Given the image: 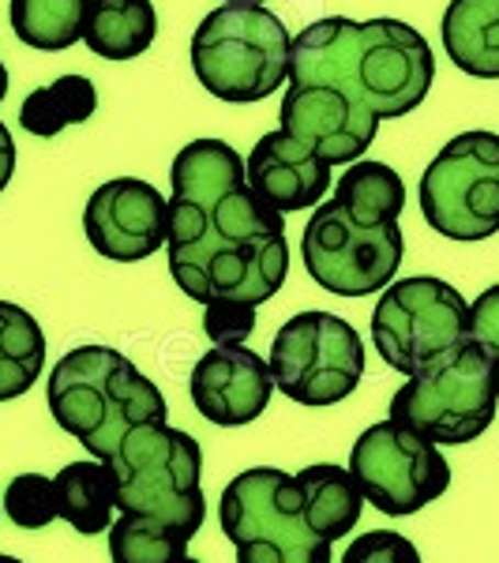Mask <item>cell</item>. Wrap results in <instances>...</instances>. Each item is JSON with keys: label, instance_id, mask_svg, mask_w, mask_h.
<instances>
[{"label": "cell", "instance_id": "1", "mask_svg": "<svg viewBox=\"0 0 499 563\" xmlns=\"http://www.w3.org/2000/svg\"><path fill=\"white\" fill-rule=\"evenodd\" d=\"M169 199V275L199 305H263L289 275L286 214L248 188L241 154L225 140L177 151Z\"/></svg>", "mask_w": 499, "mask_h": 563}, {"label": "cell", "instance_id": "2", "mask_svg": "<svg viewBox=\"0 0 499 563\" xmlns=\"http://www.w3.org/2000/svg\"><path fill=\"white\" fill-rule=\"evenodd\" d=\"M435 79V57L421 31L402 20L331 15L304 26L289 49V84L326 87L379 121L413 113Z\"/></svg>", "mask_w": 499, "mask_h": 563}, {"label": "cell", "instance_id": "3", "mask_svg": "<svg viewBox=\"0 0 499 563\" xmlns=\"http://www.w3.org/2000/svg\"><path fill=\"white\" fill-rule=\"evenodd\" d=\"M53 421L76 435L87 455L109 462L124 435L140 424H166L169 406L162 390L109 346H79L57 361L49 376Z\"/></svg>", "mask_w": 499, "mask_h": 563}, {"label": "cell", "instance_id": "4", "mask_svg": "<svg viewBox=\"0 0 499 563\" xmlns=\"http://www.w3.org/2000/svg\"><path fill=\"white\" fill-rule=\"evenodd\" d=\"M286 23L263 4H222L196 26V79L222 102H263L289 79Z\"/></svg>", "mask_w": 499, "mask_h": 563}, {"label": "cell", "instance_id": "5", "mask_svg": "<svg viewBox=\"0 0 499 563\" xmlns=\"http://www.w3.org/2000/svg\"><path fill=\"white\" fill-rule=\"evenodd\" d=\"M117 474V507L180 526L196 538L207 519L203 448L196 435L169 424H140L109 459Z\"/></svg>", "mask_w": 499, "mask_h": 563}, {"label": "cell", "instance_id": "6", "mask_svg": "<svg viewBox=\"0 0 499 563\" xmlns=\"http://www.w3.org/2000/svg\"><path fill=\"white\" fill-rule=\"evenodd\" d=\"M499 406V368L474 339L443 353L424 372L406 379L391 398V421L429 435L432 443L477 440L496 421Z\"/></svg>", "mask_w": 499, "mask_h": 563}, {"label": "cell", "instance_id": "7", "mask_svg": "<svg viewBox=\"0 0 499 563\" xmlns=\"http://www.w3.org/2000/svg\"><path fill=\"white\" fill-rule=\"evenodd\" d=\"M218 519L237 549V563H331V541L315 538L301 511L293 474L256 466L225 485Z\"/></svg>", "mask_w": 499, "mask_h": 563}, {"label": "cell", "instance_id": "8", "mask_svg": "<svg viewBox=\"0 0 499 563\" xmlns=\"http://www.w3.org/2000/svg\"><path fill=\"white\" fill-rule=\"evenodd\" d=\"M402 252L398 222H361L334 196L315 207L301 238V260L315 286L350 301L391 286Z\"/></svg>", "mask_w": 499, "mask_h": 563}, {"label": "cell", "instance_id": "9", "mask_svg": "<svg viewBox=\"0 0 499 563\" xmlns=\"http://www.w3.org/2000/svg\"><path fill=\"white\" fill-rule=\"evenodd\" d=\"M469 339V301L432 275L398 278L372 312V342L402 376H417Z\"/></svg>", "mask_w": 499, "mask_h": 563}, {"label": "cell", "instance_id": "10", "mask_svg": "<svg viewBox=\"0 0 499 563\" xmlns=\"http://www.w3.org/2000/svg\"><path fill=\"white\" fill-rule=\"evenodd\" d=\"M421 214L447 241H488L499 233V135L462 132L421 177Z\"/></svg>", "mask_w": 499, "mask_h": 563}, {"label": "cell", "instance_id": "11", "mask_svg": "<svg viewBox=\"0 0 499 563\" xmlns=\"http://www.w3.org/2000/svg\"><path fill=\"white\" fill-rule=\"evenodd\" d=\"M270 376L301 406H334L365 376V342L342 316L297 312L270 342Z\"/></svg>", "mask_w": 499, "mask_h": 563}, {"label": "cell", "instance_id": "12", "mask_svg": "<svg viewBox=\"0 0 499 563\" xmlns=\"http://www.w3.org/2000/svg\"><path fill=\"white\" fill-rule=\"evenodd\" d=\"M350 474L376 511L402 519L447 493L451 462L440 443L387 417L357 435L350 451Z\"/></svg>", "mask_w": 499, "mask_h": 563}, {"label": "cell", "instance_id": "13", "mask_svg": "<svg viewBox=\"0 0 499 563\" xmlns=\"http://www.w3.org/2000/svg\"><path fill=\"white\" fill-rule=\"evenodd\" d=\"M84 233L98 256L140 263L169 238V199L140 177L106 180L87 199Z\"/></svg>", "mask_w": 499, "mask_h": 563}, {"label": "cell", "instance_id": "14", "mask_svg": "<svg viewBox=\"0 0 499 563\" xmlns=\"http://www.w3.org/2000/svg\"><path fill=\"white\" fill-rule=\"evenodd\" d=\"M275 390L270 365L244 346H214L192 368V402L218 429L259 421Z\"/></svg>", "mask_w": 499, "mask_h": 563}, {"label": "cell", "instance_id": "15", "mask_svg": "<svg viewBox=\"0 0 499 563\" xmlns=\"http://www.w3.org/2000/svg\"><path fill=\"white\" fill-rule=\"evenodd\" d=\"M244 177L270 211H312L331 188V162L289 132H267L244 162Z\"/></svg>", "mask_w": 499, "mask_h": 563}, {"label": "cell", "instance_id": "16", "mask_svg": "<svg viewBox=\"0 0 499 563\" xmlns=\"http://www.w3.org/2000/svg\"><path fill=\"white\" fill-rule=\"evenodd\" d=\"M282 132L312 143L331 166H353L379 132V117L365 113L326 87H293L282 98Z\"/></svg>", "mask_w": 499, "mask_h": 563}, {"label": "cell", "instance_id": "17", "mask_svg": "<svg viewBox=\"0 0 499 563\" xmlns=\"http://www.w3.org/2000/svg\"><path fill=\"white\" fill-rule=\"evenodd\" d=\"M297 485H301L304 522L315 538L334 544L357 530V519L365 515V493L350 470L334 462H315L297 474Z\"/></svg>", "mask_w": 499, "mask_h": 563}, {"label": "cell", "instance_id": "18", "mask_svg": "<svg viewBox=\"0 0 499 563\" xmlns=\"http://www.w3.org/2000/svg\"><path fill=\"white\" fill-rule=\"evenodd\" d=\"M158 15L151 0H87L84 42L102 60H135L151 49Z\"/></svg>", "mask_w": 499, "mask_h": 563}, {"label": "cell", "instance_id": "19", "mask_svg": "<svg viewBox=\"0 0 499 563\" xmlns=\"http://www.w3.org/2000/svg\"><path fill=\"white\" fill-rule=\"evenodd\" d=\"M53 488H57V519H65L71 530L87 533V538L106 533L113 526V511H121L117 507V474L102 459L68 462L53 477Z\"/></svg>", "mask_w": 499, "mask_h": 563}, {"label": "cell", "instance_id": "20", "mask_svg": "<svg viewBox=\"0 0 499 563\" xmlns=\"http://www.w3.org/2000/svg\"><path fill=\"white\" fill-rule=\"evenodd\" d=\"M45 368V334L26 308L0 301V402L26 395Z\"/></svg>", "mask_w": 499, "mask_h": 563}, {"label": "cell", "instance_id": "21", "mask_svg": "<svg viewBox=\"0 0 499 563\" xmlns=\"http://www.w3.org/2000/svg\"><path fill=\"white\" fill-rule=\"evenodd\" d=\"M188 544H192V533L151 519V515L121 511L109 526L113 563H199L188 556Z\"/></svg>", "mask_w": 499, "mask_h": 563}, {"label": "cell", "instance_id": "22", "mask_svg": "<svg viewBox=\"0 0 499 563\" xmlns=\"http://www.w3.org/2000/svg\"><path fill=\"white\" fill-rule=\"evenodd\" d=\"M8 20H12L15 38L31 49L60 53L84 42L87 0H12Z\"/></svg>", "mask_w": 499, "mask_h": 563}, {"label": "cell", "instance_id": "23", "mask_svg": "<svg viewBox=\"0 0 499 563\" xmlns=\"http://www.w3.org/2000/svg\"><path fill=\"white\" fill-rule=\"evenodd\" d=\"M98 109V90L87 76H60L57 84L38 87L26 95V102L20 106V124L31 135H49L65 132L68 124H84L90 121V113Z\"/></svg>", "mask_w": 499, "mask_h": 563}, {"label": "cell", "instance_id": "24", "mask_svg": "<svg viewBox=\"0 0 499 563\" xmlns=\"http://www.w3.org/2000/svg\"><path fill=\"white\" fill-rule=\"evenodd\" d=\"M334 199L361 222H398L406 207V185L387 162L357 158L334 185Z\"/></svg>", "mask_w": 499, "mask_h": 563}, {"label": "cell", "instance_id": "25", "mask_svg": "<svg viewBox=\"0 0 499 563\" xmlns=\"http://www.w3.org/2000/svg\"><path fill=\"white\" fill-rule=\"evenodd\" d=\"M0 504L20 530H42L57 519V488H53V477L42 474H20L4 488Z\"/></svg>", "mask_w": 499, "mask_h": 563}, {"label": "cell", "instance_id": "26", "mask_svg": "<svg viewBox=\"0 0 499 563\" xmlns=\"http://www.w3.org/2000/svg\"><path fill=\"white\" fill-rule=\"evenodd\" d=\"M203 331L214 346H241L256 331V305H241V301L203 305Z\"/></svg>", "mask_w": 499, "mask_h": 563}, {"label": "cell", "instance_id": "27", "mask_svg": "<svg viewBox=\"0 0 499 563\" xmlns=\"http://www.w3.org/2000/svg\"><path fill=\"white\" fill-rule=\"evenodd\" d=\"M342 563H421V552L410 538L395 530H372L361 533L346 549Z\"/></svg>", "mask_w": 499, "mask_h": 563}, {"label": "cell", "instance_id": "28", "mask_svg": "<svg viewBox=\"0 0 499 563\" xmlns=\"http://www.w3.org/2000/svg\"><path fill=\"white\" fill-rule=\"evenodd\" d=\"M469 339H474L499 368V286H488L485 294L469 305Z\"/></svg>", "mask_w": 499, "mask_h": 563}, {"label": "cell", "instance_id": "29", "mask_svg": "<svg viewBox=\"0 0 499 563\" xmlns=\"http://www.w3.org/2000/svg\"><path fill=\"white\" fill-rule=\"evenodd\" d=\"M12 174H15V143H12V132H8L4 121H0V192L8 188Z\"/></svg>", "mask_w": 499, "mask_h": 563}, {"label": "cell", "instance_id": "30", "mask_svg": "<svg viewBox=\"0 0 499 563\" xmlns=\"http://www.w3.org/2000/svg\"><path fill=\"white\" fill-rule=\"evenodd\" d=\"M4 95H8V68H4V60H0V102H4Z\"/></svg>", "mask_w": 499, "mask_h": 563}, {"label": "cell", "instance_id": "31", "mask_svg": "<svg viewBox=\"0 0 499 563\" xmlns=\"http://www.w3.org/2000/svg\"><path fill=\"white\" fill-rule=\"evenodd\" d=\"M225 4H263V0H225Z\"/></svg>", "mask_w": 499, "mask_h": 563}, {"label": "cell", "instance_id": "32", "mask_svg": "<svg viewBox=\"0 0 499 563\" xmlns=\"http://www.w3.org/2000/svg\"><path fill=\"white\" fill-rule=\"evenodd\" d=\"M0 563H23V560H15V556H0Z\"/></svg>", "mask_w": 499, "mask_h": 563}, {"label": "cell", "instance_id": "33", "mask_svg": "<svg viewBox=\"0 0 499 563\" xmlns=\"http://www.w3.org/2000/svg\"><path fill=\"white\" fill-rule=\"evenodd\" d=\"M0 511H4V504H0Z\"/></svg>", "mask_w": 499, "mask_h": 563}]
</instances>
